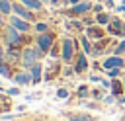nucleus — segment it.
I'll list each match as a JSON object with an SVG mask.
<instances>
[{"label":"nucleus","mask_w":125,"mask_h":121,"mask_svg":"<svg viewBox=\"0 0 125 121\" xmlns=\"http://www.w3.org/2000/svg\"><path fill=\"white\" fill-rule=\"evenodd\" d=\"M98 21H100V23H105V21H107V16H104V14H102V16L98 18Z\"/></svg>","instance_id":"16"},{"label":"nucleus","mask_w":125,"mask_h":121,"mask_svg":"<svg viewBox=\"0 0 125 121\" xmlns=\"http://www.w3.org/2000/svg\"><path fill=\"white\" fill-rule=\"evenodd\" d=\"M121 90V86H119V82H113V92H119Z\"/></svg>","instance_id":"18"},{"label":"nucleus","mask_w":125,"mask_h":121,"mask_svg":"<svg viewBox=\"0 0 125 121\" xmlns=\"http://www.w3.org/2000/svg\"><path fill=\"white\" fill-rule=\"evenodd\" d=\"M20 41V35H18V31H16V27H10L8 29V43H18Z\"/></svg>","instance_id":"2"},{"label":"nucleus","mask_w":125,"mask_h":121,"mask_svg":"<svg viewBox=\"0 0 125 121\" xmlns=\"http://www.w3.org/2000/svg\"><path fill=\"white\" fill-rule=\"evenodd\" d=\"M86 10H90V4H78V6H74V10L72 12H86Z\"/></svg>","instance_id":"7"},{"label":"nucleus","mask_w":125,"mask_h":121,"mask_svg":"<svg viewBox=\"0 0 125 121\" xmlns=\"http://www.w3.org/2000/svg\"><path fill=\"white\" fill-rule=\"evenodd\" d=\"M0 10H2V12H10V4H8V0H0Z\"/></svg>","instance_id":"11"},{"label":"nucleus","mask_w":125,"mask_h":121,"mask_svg":"<svg viewBox=\"0 0 125 121\" xmlns=\"http://www.w3.org/2000/svg\"><path fill=\"white\" fill-rule=\"evenodd\" d=\"M121 64H123L121 59H107L105 60V68H109V66H121Z\"/></svg>","instance_id":"6"},{"label":"nucleus","mask_w":125,"mask_h":121,"mask_svg":"<svg viewBox=\"0 0 125 121\" xmlns=\"http://www.w3.org/2000/svg\"><path fill=\"white\" fill-rule=\"evenodd\" d=\"M12 25H14V27H16V29H21V31H25V29H27V27H29V25H27V23H25V21H21V20H16V18H14V20H12Z\"/></svg>","instance_id":"4"},{"label":"nucleus","mask_w":125,"mask_h":121,"mask_svg":"<svg viewBox=\"0 0 125 121\" xmlns=\"http://www.w3.org/2000/svg\"><path fill=\"white\" fill-rule=\"evenodd\" d=\"M45 27H47L45 23H39V25H37V29H39V31H45Z\"/></svg>","instance_id":"19"},{"label":"nucleus","mask_w":125,"mask_h":121,"mask_svg":"<svg viewBox=\"0 0 125 121\" xmlns=\"http://www.w3.org/2000/svg\"><path fill=\"white\" fill-rule=\"evenodd\" d=\"M70 2H78V0H70Z\"/></svg>","instance_id":"20"},{"label":"nucleus","mask_w":125,"mask_h":121,"mask_svg":"<svg viewBox=\"0 0 125 121\" xmlns=\"http://www.w3.org/2000/svg\"><path fill=\"white\" fill-rule=\"evenodd\" d=\"M84 68H86V59L80 57L78 59V64H76V70H84Z\"/></svg>","instance_id":"8"},{"label":"nucleus","mask_w":125,"mask_h":121,"mask_svg":"<svg viewBox=\"0 0 125 121\" xmlns=\"http://www.w3.org/2000/svg\"><path fill=\"white\" fill-rule=\"evenodd\" d=\"M35 59H37V55H35V51H31V49H27V51H25V55H23V64H25V66H29V64H31V62H33Z\"/></svg>","instance_id":"1"},{"label":"nucleus","mask_w":125,"mask_h":121,"mask_svg":"<svg viewBox=\"0 0 125 121\" xmlns=\"http://www.w3.org/2000/svg\"><path fill=\"white\" fill-rule=\"evenodd\" d=\"M57 96H59V98H66V90H59Z\"/></svg>","instance_id":"17"},{"label":"nucleus","mask_w":125,"mask_h":121,"mask_svg":"<svg viewBox=\"0 0 125 121\" xmlns=\"http://www.w3.org/2000/svg\"><path fill=\"white\" fill-rule=\"evenodd\" d=\"M62 57H64V59H66V60H68V59H70V57H72V43H70V41H68V39H66V41H64V53H62Z\"/></svg>","instance_id":"3"},{"label":"nucleus","mask_w":125,"mask_h":121,"mask_svg":"<svg viewBox=\"0 0 125 121\" xmlns=\"http://www.w3.org/2000/svg\"><path fill=\"white\" fill-rule=\"evenodd\" d=\"M39 72H41V68L33 66V82H39Z\"/></svg>","instance_id":"12"},{"label":"nucleus","mask_w":125,"mask_h":121,"mask_svg":"<svg viewBox=\"0 0 125 121\" xmlns=\"http://www.w3.org/2000/svg\"><path fill=\"white\" fill-rule=\"evenodd\" d=\"M16 82H20V84L29 82V76H27V74H20V76H16Z\"/></svg>","instance_id":"10"},{"label":"nucleus","mask_w":125,"mask_h":121,"mask_svg":"<svg viewBox=\"0 0 125 121\" xmlns=\"http://www.w3.org/2000/svg\"><path fill=\"white\" fill-rule=\"evenodd\" d=\"M0 72H2L4 76H12V72L8 70V66H6V64H0Z\"/></svg>","instance_id":"14"},{"label":"nucleus","mask_w":125,"mask_h":121,"mask_svg":"<svg viewBox=\"0 0 125 121\" xmlns=\"http://www.w3.org/2000/svg\"><path fill=\"white\" fill-rule=\"evenodd\" d=\"M72 119H74V121H92L88 115H80V117H72Z\"/></svg>","instance_id":"15"},{"label":"nucleus","mask_w":125,"mask_h":121,"mask_svg":"<svg viewBox=\"0 0 125 121\" xmlns=\"http://www.w3.org/2000/svg\"><path fill=\"white\" fill-rule=\"evenodd\" d=\"M16 12H18L20 16H23V18H29V14H27V12H25V10L21 8V6H16Z\"/></svg>","instance_id":"13"},{"label":"nucleus","mask_w":125,"mask_h":121,"mask_svg":"<svg viewBox=\"0 0 125 121\" xmlns=\"http://www.w3.org/2000/svg\"><path fill=\"white\" fill-rule=\"evenodd\" d=\"M27 6H31V8H41V2L39 0H23Z\"/></svg>","instance_id":"9"},{"label":"nucleus","mask_w":125,"mask_h":121,"mask_svg":"<svg viewBox=\"0 0 125 121\" xmlns=\"http://www.w3.org/2000/svg\"><path fill=\"white\" fill-rule=\"evenodd\" d=\"M39 45H41L43 51H47V49L51 47V37H49V35H43V37L39 39Z\"/></svg>","instance_id":"5"}]
</instances>
